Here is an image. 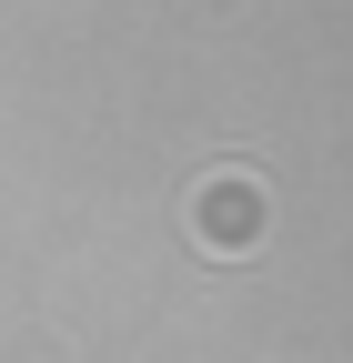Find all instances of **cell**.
Listing matches in <instances>:
<instances>
[{"instance_id": "1", "label": "cell", "mask_w": 353, "mask_h": 363, "mask_svg": "<svg viewBox=\"0 0 353 363\" xmlns=\"http://www.w3.org/2000/svg\"><path fill=\"white\" fill-rule=\"evenodd\" d=\"M192 242L202 252H252L262 242V182H242V172L202 182L192 192Z\"/></svg>"}]
</instances>
